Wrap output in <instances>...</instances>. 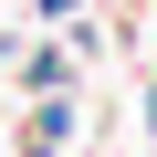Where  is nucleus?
<instances>
[{"instance_id": "1", "label": "nucleus", "mask_w": 157, "mask_h": 157, "mask_svg": "<svg viewBox=\"0 0 157 157\" xmlns=\"http://www.w3.org/2000/svg\"><path fill=\"white\" fill-rule=\"evenodd\" d=\"M63 73H73L63 52H21V84H32V94H63Z\"/></svg>"}]
</instances>
